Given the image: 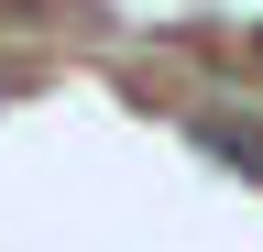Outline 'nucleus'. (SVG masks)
Returning a JSON list of instances; mask_svg holds the SVG:
<instances>
[{
  "mask_svg": "<svg viewBox=\"0 0 263 252\" xmlns=\"http://www.w3.org/2000/svg\"><path fill=\"white\" fill-rule=\"evenodd\" d=\"M186 143H209L219 165H241V176H263V132H252V121H219V110H186Z\"/></svg>",
  "mask_w": 263,
  "mask_h": 252,
  "instance_id": "f257e3e1",
  "label": "nucleus"
}]
</instances>
